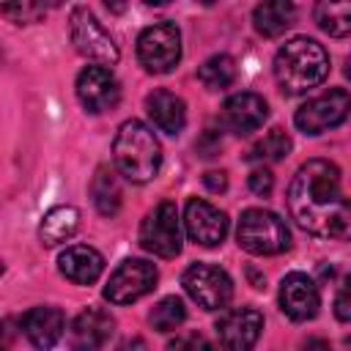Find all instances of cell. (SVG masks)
I'll return each mask as SVG.
<instances>
[{"label": "cell", "mask_w": 351, "mask_h": 351, "mask_svg": "<svg viewBox=\"0 0 351 351\" xmlns=\"http://www.w3.org/2000/svg\"><path fill=\"white\" fill-rule=\"evenodd\" d=\"M293 222L321 239L351 241V197L340 189V170L329 159L304 162L288 186Z\"/></svg>", "instance_id": "cell-1"}, {"label": "cell", "mask_w": 351, "mask_h": 351, "mask_svg": "<svg viewBox=\"0 0 351 351\" xmlns=\"http://www.w3.org/2000/svg\"><path fill=\"white\" fill-rule=\"evenodd\" d=\"M326 74H329V55L315 38L296 36L285 41L274 55V80L288 96L307 93L310 88L321 85Z\"/></svg>", "instance_id": "cell-2"}, {"label": "cell", "mask_w": 351, "mask_h": 351, "mask_svg": "<svg viewBox=\"0 0 351 351\" xmlns=\"http://www.w3.org/2000/svg\"><path fill=\"white\" fill-rule=\"evenodd\" d=\"M112 159L121 176L134 184L151 181L162 167V145L143 121H123L112 140Z\"/></svg>", "instance_id": "cell-3"}, {"label": "cell", "mask_w": 351, "mask_h": 351, "mask_svg": "<svg viewBox=\"0 0 351 351\" xmlns=\"http://www.w3.org/2000/svg\"><path fill=\"white\" fill-rule=\"evenodd\" d=\"M236 241L250 255H280L291 247L288 225L263 208H247L236 228Z\"/></svg>", "instance_id": "cell-4"}, {"label": "cell", "mask_w": 351, "mask_h": 351, "mask_svg": "<svg viewBox=\"0 0 351 351\" xmlns=\"http://www.w3.org/2000/svg\"><path fill=\"white\" fill-rule=\"evenodd\" d=\"M69 33H71V44L77 47L80 55L90 58L96 66H115L121 52L118 44L112 41V36L104 30V25L93 16L90 8L77 5L69 16Z\"/></svg>", "instance_id": "cell-5"}, {"label": "cell", "mask_w": 351, "mask_h": 351, "mask_svg": "<svg viewBox=\"0 0 351 351\" xmlns=\"http://www.w3.org/2000/svg\"><path fill=\"white\" fill-rule=\"evenodd\" d=\"M348 115H351V93L343 90V88H332V90H326L321 96L307 99L296 110L293 123L304 134H321L326 129L340 126Z\"/></svg>", "instance_id": "cell-6"}, {"label": "cell", "mask_w": 351, "mask_h": 351, "mask_svg": "<svg viewBox=\"0 0 351 351\" xmlns=\"http://www.w3.org/2000/svg\"><path fill=\"white\" fill-rule=\"evenodd\" d=\"M137 58L151 74H167L181 60V33L173 22H156L137 36Z\"/></svg>", "instance_id": "cell-7"}, {"label": "cell", "mask_w": 351, "mask_h": 351, "mask_svg": "<svg viewBox=\"0 0 351 351\" xmlns=\"http://www.w3.org/2000/svg\"><path fill=\"white\" fill-rule=\"evenodd\" d=\"M140 244L159 258H176L181 252V219L173 200H162L145 214L140 225Z\"/></svg>", "instance_id": "cell-8"}, {"label": "cell", "mask_w": 351, "mask_h": 351, "mask_svg": "<svg viewBox=\"0 0 351 351\" xmlns=\"http://www.w3.org/2000/svg\"><path fill=\"white\" fill-rule=\"evenodd\" d=\"M156 280H159V271L154 263L143 258H126L110 274L104 285V299L112 304H132L145 293H151L156 288Z\"/></svg>", "instance_id": "cell-9"}, {"label": "cell", "mask_w": 351, "mask_h": 351, "mask_svg": "<svg viewBox=\"0 0 351 351\" xmlns=\"http://www.w3.org/2000/svg\"><path fill=\"white\" fill-rule=\"evenodd\" d=\"M184 291L203 310H222L233 296V282L225 269L214 263H192L181 277Z\"/></svg>", "instance_id": "cell-10"}, {"label": "cell", "mask_w": 351, "mask_h": 351, "mask_svg": "<svg viewBox=\"0 0 351 351\" xmlns=\"http://www.w3.org/2000/svg\"><path fill=\"white\" fill-rule=\"evenodd\" d=\"M77 99L88 112H107L121 101V82L107 66H85L77 77Z\"/></svg>", "instance_id": "cell-11"}, {"label": "cell", "mask_w": 351, "mask_h": 351, "mask_svg": "<svg viewBox=\"0 0 351 351\" xmlns=\"http://www.w3.org/2000/svg\"><path fill=\"white\" fill-rule=\"evenodd\" d=\"M263 329V315L255 307H233L225 310L217 321V335L225 351H250Z\"/></svg>", "instance_id": "cell-12"}, {"label": "cell", "mask_w": 351, "mask_h": 351, "mask_svg": "<svg viewBox=\"0 0 351 351\" xmlns=\"http://www.w3.org/2000/svg\"><path fill=\"white\" fill-rule=\"evenodd\" d=\"M184 225H186V236L200 247H217L228 236V217L217 206L200 197H192L186 203Z\"/></svg>", "instance_id": "cell-13"}, {"label": "cell", "mask_w": 351, "mask_h": 351, "mask_svg": "<svg viewBox=\"0 0 351 351\" xmlns=\"http://www.w3.org/2000/svg\"><path fill=\"white\" fill-rule=\"evenodd\" d=\"M115 332V318L101 307H85L69 324V348L71 351H99Z\"/></svg>", "instance_id": "cell-14"}, {"label": "cell", "mask_w": 351, "mask_h": 351, "mask_svg": "<svg viewBox=\"0 0 351 351\" xmlns=\"http://www.w3.org/2000/svg\"><path fill=\"white\" fill-rule=\"evenodd\" d=\"M280 307L291 321H310L318 315L321 293L313 277L304 271H291L280 282Z\"/></svg>", "instance_id": "cell-15"}, {"label": "cell", "mask_w": 351, "mask_h": 351, "mask_svg": "<svg viewBox=\"0 0 351 351\" xmlns=\"http://www.w3.org/2000/svg\"><path fill=\"white\" fill-rule=\"evenodd\" d=\"M266 115H269L266 101L258 93H250V90L233 93L222 104V123H225L228 132H233L239 137H247V134L258 132L263 126Z\"/></svg>", "instance_id": "cell-16"}, {"label": "cell", "mask_w": 351, "mask_h": 351, "mask_svg": "<svg viewBox=\"0 0 351 351\" xmlns=\"http://www.w3.org/2000/svg\"><path fill=\"white\" fill-rule=\"evenodd\" d=\"M58 269L66 280L77 282V285H90L99 280V274L104 271V258L101 252H96L93 247L85 244H74L66 247L58 258Z\"/></svg>", "instance_id": "cell-17"}, {"label": "cell", "mask_w": 351, "mask_h": 351, "mask_svg": "<svg viewBox=\"0 0 351 351\" xmlns=\"http://www.w3.org/2000/svg\"><path fill=\"white\" fill-rule=\"evenodd\" d=\"M63 326H66V318L58 307H33L22 318V329L38 351L55 348V343L63 335Z\"/></svg>", "instance_id": "cell-18"}, {"label": "cell", "mask_w": 351, "mask_h": 351, "mask_svg": "<svg viewBox=\"0 0 351 351\" xmlns=\"http://www.w3.org/2000/svg\"><path fill=\"white\" fill-rule=\"evenodd\" d=\"M145 110H148V118L154 121V126L159 132L170 134V137H176L184 129V123H186V104H184V99L170 93V90H165V88L148 93Z\"/></svg>", "instance_id": "cell-19"}, {"label": "cell", "mask_w": 351, "mask_h": 351, "mask_svg": "<svg viewBox=\"0 0 351 351\" xmlns=\"http://www.w3.org/2000/svg\"><path fill=\"white\" fill-rule=\"evenodd\" d=\"M296 19V5L285 3V0H271V3H261L252 11V22L255 30L266 38H274L280 33H285V27H291Z\"/></svg>", "instance_id": "cell-20"}, {"label": "cell", "mask_w": 351, "mask_h": 351, "mask_svg": "<svg viewBox=\"0 0 351 351\" xmlns=\"http://www.w3.org/2000/svg\"><path fill=\"white\" fill-rule=\"evenodd\" d=\"M80 228V211L74 206H55L44 214L41 225H38V236L47 247H55L66 239H71Z\"/></svg>", "instance_id": "cell-21"}, {"label": "cell", "mask_w": 351, "mask_h": 351, "mask_svg": "<svg viewBox=\"0 0 351 351\" xmlns=\"http://www.w3.org/2000/svg\"><path fill=\"white\" fill-rule=\"evenodd\" d=\"M90 197H93V206L99 208V214L104 217H115L118 208H121V197H123V189H121V181H118V173L107 165H101L90 181Z\"/></svg>", "instance_id": "cell-22"}, {"label": "cell", "mask_w": 351, "mask_h": 351, "mask_svg": "<svg viewBox=\"0 0 351 351\" xmlns=\"http://www.w3.org/2000/svg\"><path fill=\"white\" fill-rule=\"evenodd\" d=\"M318 27L329 36H348L351 33V0H321L313 11Z\"/></svg>", "instance_id": "cell-23"}, {"label": "cell", "mask_w": 351, "mask_h": 351, "mask_svg": "<svg viewBox=\"0 0 351 351\" xmlns=\"http://www.w3.org/2000/svg\"><path fill=\"white\" fill-rule=\"evenodd\" d=\"M197 80L208 88V90H222L236 80V63L230 55H211L200 69H197Z\"/></svg>", "instance_id": "cell-24"}, {"label": "cell", "mask_w": 351, "mask_h": 351, "mask_svg": "<svg viewBox=\"0 0 351 351\" xmlns=\"http://www.w3.org/2000/svg\"><path fill=\"white\" fill-rule=\"evenodd\" d=\"M184 318H186V307H184V302H181L178 296H165V299H159V302L154 304L151 315H148V321H151V326H154L156 332H176V329L184 324Z\"/></svg>", "instance_id": "cell-25"}, {"label": "cell", "mask_w": 351, "mask_h": 351, "mask_svg": "<svg viewBox=\"0 0 351 351\" xmlns=\"http://www.w3.org/2000/svg\"><path fill=\"white\" fill-rule=\"evenodd\" d=\"M288 151H291V137L282 129H271L263 140H258L250 148L247 159H252V162H280V159L288 156Z\"/></svg>", "instance_id": "cell-26"}, {"label": "cell", "mask_w": 351, "mask_h": 351, "mask_svg": "<svg viewBox=\"0 0 351 351\" xmlns=\"http://www.w3.org/2000/svg\"><path fill=\"white\" fill-rule=\"evenodd\" d=\"M167 351H217V348L203 335L186 332V335H178L173 343H167Z\"/></svg>", "instance_id": "cell-27"}, {"label": "cell", "mask_w": 351, "mask_h": 351, "mask_svg": "<svg viewBox=\"0 0 351 351\" xmlns=\"http://www.w3.org/2000/svg\"><path fill=\"white\" fill-rule=\"evenodd\" d=\"M335 315L340 321H351V274L346 277V282L340 285V291L335 296Z\"/></svg>", "instance_id": "cell-28"}, {"label": "cell", "mask_w": 351, "mask_h": 351, "mask_svg": "<svg viewBox=\"0 0 351 351\" xmlns=\"http://www.w3.org/2000/svg\"><path fill=\"white\" fill-rule=\"evenodd\" d=\"M250 189H252L255 195L266 197V195L274 189V176H271L266 167H258V170H252V173H250Z\"/></svg>", "instance_id": "cell-29"}, {"label": "cell", "mask_w": 351, "mask_h": 351, "mask_svg": "<svg viewBox=\"0 0 351 351\" xmlns=\"http://www.w3.org/2000/svg\"><path fill=\"white\" fill-rule=\"evenodd\" d=\"M41 11H44L41 5H3V14H5V16H14V19H19V22H27V19L38 16Z\"/></svg>", "instance_id": "cell-30"}, {"label": "cell", "mask_w": 351, "mask_h": 351, "mask_svg": "<svg viewBox=\"0 0 351 351\" xmlns=\"http://www.w3.org/2000/svg\"><path fill=\"white\" fill-rule=\"evenodd\" d=\"M203 181H206V186H208L211 192H225V189H228V176H225L222 170H211V173H206Z\"/></svg>", "instance_id": "cell-31"}, {"label": "cell", "mask_w": 351, "mask_h": 351, "mask_svg": "<svg viewBox=\"0 0 351 351\" xmlns=\"http://www.w3.org/2000/svg\"><path fill=\"white\" fill-rule=\"evenodd\" d=\"M115 351H148V346H145V340H140V337H129V340H123Z\"/></svg>", "instance_id": "cell-32"}, {"label": "cell", "mask_w": 351, "mask_h": 351, "mask_svg": "<svg viewBox=\"0 0 351 351\" xmlns=\"http://www.w3.org/2000/svg\"><path fill=\"white\" fill-rule=\"evenodd\" d=\"M346 74H348V77H351V58H348V69H346Z\"/></svg>", "instance_id": "cell-33"}]
</instances>
